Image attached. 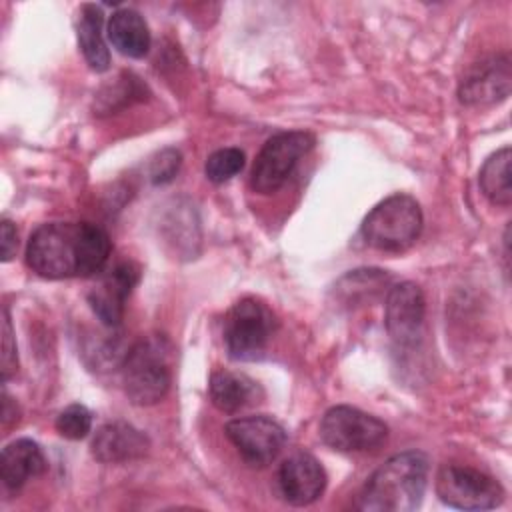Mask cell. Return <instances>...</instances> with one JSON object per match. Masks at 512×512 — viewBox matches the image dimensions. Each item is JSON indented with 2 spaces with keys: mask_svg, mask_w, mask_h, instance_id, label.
<instances>
[{
  "mask_svg": "<svg viewBox=\"0 0 512 512\" xmlns=\"http://www.w3.org/2000/svg\"><path fill=\"white\" fill-rule=\"evenodd\" d=\"M92 428V414L84 404L66 406L56 418V430L68 440L84 438Z\"/></svg>",
  "mask_w": 512,
  "mask_h": 512,
  "instance_id": "603a6c76",
  "label": "cell"
},
{
  "mask_svg": "<svg viewBox=\"0 0 512 512\" xmlns=\"http://www.w3.org/2000/svg\"><path fill=\"white\" fill-rule=\"evenodd\" d=\"M142 94L144 90L138 84V78H134L132 74H124V78H118V82L106 86L98 94V110L112 112L118 106L130 104L134 98H142Z\"/></svg>",
  "mask_w": 512,
  "mask_h": 512,
  "instance_id": "7402d4cb",
  "label": "cell"
},
{
  "mask_svg": "<svg viewBox=\"0 0 512 512\" xmlns=\"http://www.w3.org/2000/svg\"><path fill=\"white\" fill-rule=\"evenodd\" d=\"M320 438L340 452H368L382 446L388 426L354 406H332L320 422Z\"/></svg>",
  "mask_w": 512,
  "mask_h": 512,
  "instance_id": "8992f818",
  "label": "cell"
},
{
  "mask_svg": "<svg viewBox=\"0 0 512 512\" xmlns=\"http://www.w3.org/2000/svg\"><path fill=\"white\" fill-rule=\"evenodd\" d=\"M18 370V358H16V344L12 336V324L8 310H4V322H2V378L8 380Z\"/></svg>",
  "mask_w": 512,
  "mask_h": 512,
  "instance_id": "d4e9b609",
  "label": "cell"
},
{
  "mask_svg": "<svg viewBox=\"0 0 512 512\" xmlns=\"http://www.w3.org/2000/svg\"><path fill=\"white\" fill-rule=\"evenodd\" d=\"M16 248H18V234H16V228L10 220H4L2 222V260L8 262L14 258L16 254Z\"/></svg>",
  "mask_w": 512,
  "mask_h": 512,
  "instance_id": "484cf974",
  "label": "cell"
},
{
  "mask_svg": "<svg viewBox=\"0 0 512 512\" xmlns=\"http://www.w3.org/2000/svg\"><path fill=\"white\" fill-rule=\"evenodd\" d=\"M436 494L444 504L460 510H488L504 498L502 486L492 476L462 464H444L438 470Z\"/></svg>",
  "mask_w": 512,
  "mask_h": 512,
  "instance_id": "ba28073f",
  "label": "cell"
},
{
  "mask_svg": "<svg viewBox=\"0 0 512 512\" xmlns=\"http://www.w3.org/2000/svg\"><path fill=\"white\" fill-rule=\"evenodd\" d=\"M112 244L92 222H48L26 244V264L42 278H88L104 270Z\"/></svg>",
  "mask_w": 512,
  "mask_h": 512,
  "instance_id": "6da1fadb",
  "label": "cell"
},
{
  "mask_svg": "<svg viewBox=\"0 0 512 512\" xmlns=\"http://www.w3.org/2000/svg\"><path fill=\"white\" fill-rule=\"evenodd\" d=\"M108 38L112 46L130 58L146 56L150 48V30L144 18L130 8L116 10L108 20Z\"/></svg>",
  "mask_w": 512,
  "mask_h": 512,
  "instance_id": "2e32d148",
  "label": "cell"
},
{
  "mask_svg": "<svg viewBox=\"0 0 512 512\" xmlns=\"http://www.w3.org/2000/svg\"><path fill=\"white\" fill-rule=\"evenodd\" d=\"M244 152L240 148H220L206 160V178L214 184H224L244 168Z\"/></svg>",
  "mask_w": 512,
  "mask_h": 512,
  "instance_id": "44dd1931",
  "label": "cell"
},
{
  "mask_svg": "<svg viewBox=\"0 0 512 512\" xmlns=\"http://www.w3.org/2000/svg\"><path fill=\"white\" fill-rule=\"evenodd\" d=\"M510 162L512 152L510 148H502L494 152L480 168L478 182L484 196L498 206H510L512 202V184H510Z\"/></svg>",
  "mask_w": 512,
  "mask_h": 512,
  "instance_id": "ffe728a7",
  "label": "cell"
},
{
  "mask_svg": "<svg viewBox=\"0 0 512 512\" xmlns=\"http://www.w3.org/2000/svg\"><path fill=\"white\" fill-rule=\"evenodd\" d=\"M170 344L164 336L140 338L122 360V384L130 402L150 406L170 388Z\"/></svg>",
  "mask_w": 512,
  "mask_h": 512,
  "instance_id": "3957f363",
  "label": "cell"
},
{
  "mask_svg": "<svg viewBox=\"0 0 512 512\" xmlns=\"http://www.w3.org/2000/svg\"><path fill=\"white\" fill-rule=\"evenodd\" d=\"M180 168V152L174 148L162 150L150 164V180L154 184L170 182Z\"/></svg>",
  "mask_w": 512,
  "mask_h": 512,
  "instance_id": "cb8c5ba5",
  "label": "cell"
},
{
  "mask_svg": "<svg viewBox=\"0 0 512 512\" xmlns=\"http://www.w3.org/2000/svg\"><path fill=\"white\" fill-rule=\"evenodd\" d=\"M278 488L288 504L308 506L322 496L326 472L312 454L296 452L280 464Z\"/></svg>",
  "mask_w": 512,
  "mask_h": 512,
  "instance_id": "7c38bea8",
  "label": "cell"
},
{
  "mask_svg": "<svg viewBox=\"0 0 512 512\" xmlns=\"http://www.w3.org/2000/svg\"><path fill=\"white\" fill-rule=\"evenodd\" d=\"M422 208L408 194H392L378 202L362 222V238L382 252L410 248L422 232Z\"/></svg>",
  "mask_w": 512,
  "mask_h": 512,
  "instance_id": "277c9868",
  "label": "cell"
},
{
  "mask_svg": "<svg viewBox=\"0 0 512 512\" xmlns=\"http://www.w3.org/2000/svg\"><path fill=\"white\" fill-rule=\"evenodd\" d=\"M140 270L132 262L116 264L102 282L90 290L88 304L94 316L108 328H116L124 316V302L130 296L132 288L138 284Z\"/></svg>",
  "mask_w": 512,
  "mask_h": 512,
  "instance_id": "4fadbf2b",
  "label": "cell"
},
{
  "mask_svg": "<svg viewBox=\"0 0 512 512\" xmlns=\"http://www.w3.org/2000/svg\"><path fill=\"white\" fill-rule=\"evenodd\" d=\"M392 286V276L378 268H360L342 276L336 284V296L344 304H370L372 300L388 294Z\"/></svg>",
  "mask_w": 512,
  "mask_h": 512,
  "instance_id": "e0dca14e",
  "label": "cell"
},
{
  "mask_svg": "<svg viewBox=\"0 0 512 512\" xmlns=\"http://www.w3.org/2000/svg\"><path fill=\"white\" fill-rule=\"evenodd\" d=\"M254 382L248 380L244 374H236L230 370H216L210 376L208 394L212 404L226 414H234L240 410L252 396Z\"/></svg>",
  "mask_w": 512,
  "mask_h": 512,
  "instance_id": "d6986e66",
  "label": "cell"
},
{
  "mask_svg": "<svg viewBox=\"0 0 512 512\" xmlns=\"http://www.w3.org/2000/svg\"><path fill=\"white\" fill-rule=\"evenodd\" d=\"M2 482L8 490H18L22 488L30 478L40 476L46 470V458L42 448L30 440V438H20L10 442L2 450Z\"/></svg>",
  "mask_w": 512,
  "mask_h": 512,
  "instance_id": "9a60e30c",
  "label": "cell"
},
{
  "mask_svg": "<svg viewBox=\"0 0 512 512\" xmlns=\"http://www.w3.org/2000/svg\"><path fill=\"white\" fill-rule=\"evenodd\" d=\"M314 146V136L310 132H280L266 140L262 150L258 152L250 186L258 194L276 192L292 174L300 158Z\"/></svg>",
  "mask_w": 512,
  "mask_h": 512,
  "instance_id": "52a82bcc",
  "label": "cell"
},
{
  "mask_svg": "<svg viewBox=\"0 0 512 512\" xmlns=\"http://www.w3.org/2000/svg\"><path fill=\"white\" fill-rule=\"evenodd\" d=\"M428 482V458L420 450L390 456L364 484L358 508L368 512H410L420 506Z\"/></svg>",
  "mask_w": 512,
  "mask_h": 512,
  "instance_id": "7a4b0ae2",
  "label": "cell"
},
{
  "mask_svg": "<svg viewBox=\"0 0 512 512\" xmlns=\"http://www.w3.org/2000/svg\"><path fill=\"white\" fill-rule=\"evenodd\" d=\"M510 84V58L506 54H492L466 70L458 86V98L466 106H490L508 98Z\"/></svg>",
  "mask_w": 512,
  "mask_h": 512,
  "instance_id": "30bf717a",
  "label": "cell"
},
{
  "mask_svg": "<svg viewBox=\"0 0 512 512\" xmlns=\"http://www.w3.org/2000/svg\"><path fill=\"white\" fill-rule=\"evenodd\" d=\"M148 448V436L136 426L122 420L104 424L92 440V454L104 464L136 460L144 456Z\"/></svg>",
  "mask_w": 512,
  "mask_h": 512,
  "instance_id": "5bb4252c",
  "label": "cell"
},
{
  "mask_svg": "<svg viewBox=\"0 0 512 512\" xmlns=\"http://www.w3.org/2000/svg\"><path fill=\"white\" fill-rule=\"evenodd\" d=\"M102 10L94 4H84L78 20V44L92 70L104 72L110 66V52L102 38Z\"/></svg>",
  "mask_w": 512,
  "mask_h": 512,
  "instance_id": "ac0fdd59",
  "label": "cell"
},
{
  "mask_svg": "<svg viewBox=\"0 0 512 512\" xmlns=\"http://www.w3.org/2000/svg\"><path fill=\"white\" fill-rule=\"evenodd\" d=\"M276 328L272 310L256 298H244L232 306L224 320V344L232 360L258 358Z\"/></svg>",
  "mask_w": 512,
  "mask_h": 512,
  "instance_id": "5b68a950",
  "label": "cell"
},
{
  "mask_svg": "<svg viewBox=\"0 0 512 512\" xmlns=\"http://www.w3.org/2000/svg\"><path fill=\"white\" fill-rule=\"evenodd\" d=\"M384 308V324L390 338L398 346H414L420 340L426 314V300L420 286L408 280L392 284Z\"/></svg>",
  "mask_w": 512,
  "mask_h": 512,
  "instance_id": "8fae6325",
  "label": "cell"
},
{
  "mask_svg": "<svg viewBox=\"0 0 512 512\" xmlns=\"http://www.w3.org/2000/svg\"><path fill=\"white\" fill-rule=\"evenodd\" d=\"M224 432L240 458L252 468L272 464L286 444L284 428L264 414L234 418L224 426Z\"/></svg>",
  "mask_w": 512,
  "mask_h": 512,
  "instance_id": "9c48e42d",
  "label": "cell"
}]
</instances>
